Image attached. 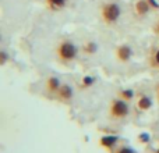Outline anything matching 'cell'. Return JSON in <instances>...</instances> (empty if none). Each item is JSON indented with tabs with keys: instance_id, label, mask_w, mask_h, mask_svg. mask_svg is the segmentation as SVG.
<instances>
[{
	"instance_id": "cell-1",
	"label": "cell",
	"mask_w": 159,
	"mask_h": 153,
	"mask_svg": "<svg viewBox=\"0 0 159 153\" xmlns=\"http://www.w3.org/2000/svg\"><path fill=\"white\" fill-rule=\"evenodd\" d=\"M55 56L56 60L61 64L73 63L78 56V47L75 46L74 42L69 39H61L55 47Z\"/></svg>"
},
{
	"instance_id": "cell-2",
	"label": "cell",
	"mask_w": 159,
	"mask_h": 153,
	"mask_svg": "<svg viewBox=\"0 0 159 153\" xmlns=\"http://www.w3.org/2000/svg\"><path fill=\"white\" fill-rule=\"evenodd\" d=\"M121 15V8L119 3L116 2H106L101 6L99 8V17H101L102 22L107 27H112L119 21Z\"/></svg>"
},
{
	"instance_id": "cell-3",
	"label": "cell",
	"mask_w": 159,
	"mask_h": 153,
	"mask_svg": "<svg viewBox=\"0 0 159 153\" xmlns=\"http://www.w3.org/2000/svg\"><path fill=\"white\" fill-rule=\"evenodd\" d=\"M130 113L129 102L123 100L121 98H115L109 103V118L113 121H120L126 118Z\"/></svg>"
},
{
	"instance_id": "cell-4",
	"label": "cell",
	"mask_w": 159,
	"mask_h": 153,
	"mask_svg": "<svg viewBox=\"0 0 159 153\" xmlns=\"http://www.w3.org/2000/svg\"><path fill=\"white\" fill-rule=\"evenodd\" d=\"M115 56L119 63H129L133 57V49L130 45H119L115 50Z\"/></svg>"
},
{
	"instance_id": "cell-5",
	"label": "cell",
	"mask_w": 159,
	"mask_h": 153,
	"mask_svg": "<svg viewBox=\"0 0 159 153\" xmlns=\"http://www.w3.org/2000/svg\"><path fill=\"white\" fill-rule=\"evenodd\" d=\"M55 98L57 99L59 102H61V103H70V102L73 100V98H74V90H73V88L70 86V85L67 84H61L60 89L57 90V93L55 95Z\"/></svg>"
},
{
	"instance_id": "cell-6",
	"label": "cell",
	"mask_w": 159,
	"mask_h": 153,
	"mask_svg": "<svg viewBox=\"0 0 159 153\" xmlns=\"http://www.w3.org/2000/svg\"><path fill=\"white\" fill-rule=\"evenodd\" d=\"M60 86H61V82L56 75H49L46 78V81H45V89L50 95H56L57 90L60 89Z\"/></svg>"
},
{
	"instance_id": "cell-7",
	"label": "cell",
	"mask_w": 159,
	"mask_h": 153,
	"mask_svg": "<svg viewBox=\"0 0 159 153\" xmlns=\"http://www.w3.org/2000/svg\"><path fill=\"white\" fill-rule=\"evenodd\" d=\"M133 10H134L135 15L143 18V17H145L147 14L149 13L151 6H149L148 0H137V2L134 3V6H133Z\"/></svg>"
},
{
	"instance_id": "cell-8",
	"label": "cell",
	"mask_w": 159,
	"mask_h": 153,
	"mask_svg": "<svg viewBox=\"0 0 159 153\" xmlns=\"http://www.w3.org/2000/svg\"><path fill=\"white\" fill-rule=\"evenodd\" d=\"M148 66L152 71L159 72V46L151 47L148 53Z\"/></svg>"
},
{
	"instance_id": "cell-9",
	"label": "cell",
	"mask_w": 159,
	"mask_h": 153,
	"mask_svg": "<svg viewBox=\"0 0 159 153\" xmlns=\"http://www.w3.org/2000/svg\"><path fill=\"white\" fill-rule=\"evenodd\" d=\"M117 142H119V137H117V135L109 134V135H103V137H101L99 145H101L103 149H106V151H110V152H112L113 149L116 148Z\"/></svg>"
},
{
	"instance_id": "cell-10",
	"label": "cell",
	"mask_w": 159,
	"mask_h": 153,
	"mask_svg": "<svg viewBox=\"0 0 159 153\" xmlns=\"http://www.w3.org/2000/svg\"><path fill=\"white\" fill-rule=\"evenodd\" d=\"M152 107V99L147 95H141L135 100V109L138 111H148Z\"/></svg>"
},
{
	"instance_id": "cell-11",
	"label": "cell",
	"mask_w": 159,
	"mask_h": 153,
	"mask_svg": "<svg viewBox=\"0 0 159 153\" xmlns=\"http://www.w3.org/2000/svg\"><path fill=\"white\" fill-rule=\"evenodd\" d=\"M69 0H45L43 4L49 11H60L67 6Z\"/></svg>"
},
{
	"instance_id": "cell-12",
	"label": "cell",
	"mask_w": 159,
	"mask_h": 153,
	"mask_svg": "<svg viewBox=\"0 0 159 153\" xmlns=\"http://www.w3.org/2000/svg\"><path fill=\"white\" fill-rule=\"evenodd\" d=\"M82 52H84L85 55H95V53L98 52V43L93 41L85 42L84 46H82Z\"/></svg>"
},
{
	"instance_id": "cell-13",
	"label": "cell",
	"mask_w": 159,
	"mask_h": 153,
	"mask_svg": "<svg viewBox=\"0 0 159 153\" xmlns=\"http://www.w3.org/2000/svg\"><path fill=\"white\" fill-rule=\"evenodd\" d=\"M117 96H119V98H121L123 100L130 102V100H133V99H134L135 92L133 89H121V90H119Z\"/></svg>"
},
{
	"instance_id": "cell-14",
	"label": "cell",
	"mask_w": 159,
	"mask_h": 153,
	"mask_svg": "<svg viewBox=\"0 0 159 153\" xmlns=\"http://www.w3.org/2000/svg\"><path fill=\"white\" fill-rule=\"evenodd\" d=\"M93 84H95V76L85 75L84 78L81 79V82H80V88H81V89H87V88L92 86Z\"/></svg>"
},
{
	"instance_id": "cell-15",
	"label": "cell",
	"mask_w": 159,
	"mask_h": 153,
	"mask_svg": "<svg viewBox=\"0 0 159 153\" xmlns=\"http://www.w3.org/2000/svg\"><path fill=\"white\" fill-rule=\"evenodd\" d=\"M110 153H135V152H134V149L130 148V146L123 145V146H117V148H115Z\"/></svg>"
},
{
	"instance_id": "cell-16",
	"label": "cell",
	"mask_w": 159,
	"mask_h": 153,
	"mask_svg": "<svg viewBox=\"0 0 159 153\" xmlns=\"http://www.w3.org/2000/svg\"><path fill=\"white\" fill-rule=\"evenodd\" d=\"M7 61H8L7 52H6V50H2V52H0V64H2V66H4Z\"/></svg>"
},
{
	"instance_id": "cell-17",
	"label": "cell",
	"mask_w": 159,
	"mask_h": 153,
	"mask_svg": "<svg viewBox=\"0 0 159 153\" xmlns=\"http://www.w3.org/2000/svg\"><path fill=\"white\" fill-rule=\"evenodd\" d=\"M149 6H151V8H157V10H159V2L158 0H148Z\"/></svg>"
},
{
	"instance_id": "cell-18",
	"label": "cell",
	"mask_w": 159,
	"mask_h": 153,
	"mask_svg": "<svg viewBox=\"0 0 159 153\" xmlns=\"http://www.w3.org/2000/svg\"><path fill=\"white\" fill-rule=\"evenodd\" d=\"M152 31H154V33H155V35L159 36V20H158L157 22H155L154 25H152Z\"/></svg>"
},
{
	"instance_id": "cell-19",
	"label": "cell",
	"mask_w": 159,
	"mask_h": 153,
	"mask_svg": "<svg viewBox=\"0 0 159 153\" xmlns=\"http://www.w3.org/2000/svg\"><path fill=\"white\" fill-rule=\"evenodd\" d=\"M138 138H140L141 142H148V141H149V135L148 134H141Z\"/></svg>"
},
{
	"instance_id": "cell-20",
	"label": "cell",
	"mask_w": 159,
	"mask_h": 153,
	"mask_svg": "<svg viewBox=\"0 0 159 153\" xmlns=\"http://www.w3.org/2000/svg\"><path fill=\"white\" fill-rule=\"evenodd\" d=\"M155 96H157V102L159 103V82L155 85Z\"/></svg>"
},
{
	"instance_id": "cell-21",
	"label": "cell",
	"mask_w": 159,
	"mask_h": 153,
	"mask_svg": "<svg viewBox=\"0 0 159 153\" xmlns=\"http://www.w3.org/2000/svg\"><path fill=\"white\" fill-rule=\"evenodd\" d=\"M154 153H159V148H158V149H157V151H155Z\"/></svg>"
}]
</instances>
